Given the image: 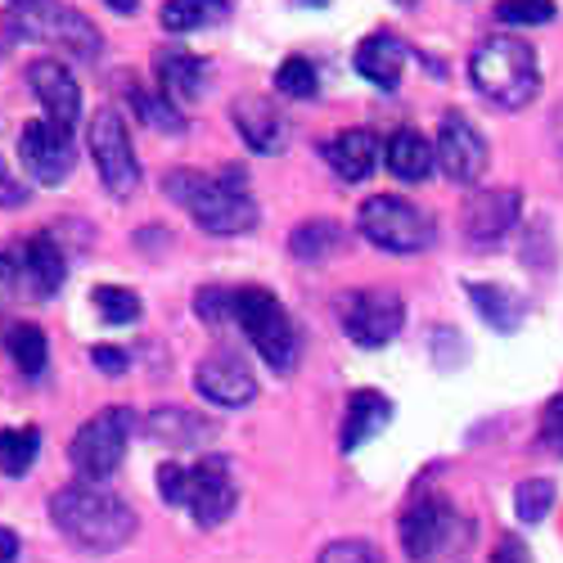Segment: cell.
I'll return each mask as SVG.
<instances>
[{
  "mask_svg": "<svg viewBox=\"0 0 563 563\" xmlns=\"http://www.w3.org/2000/svg\"><path fill=\"white\" fill-rule=\"evenodd\" d=\"M163 190L172 203H180L185 212L195 217L199 230L208 234H249L257 225V203L244 190V172L240 167H221L217 176H203L195 167H176L163 176Z\"/></svg>",
  "mask_w": 563,
  "mask_h": 563,
  "instance_id": "6da1fadb",
  "label": "cell"
},
{
  "mask_svg": "<svg viewBox=\"0 0 563 563\" xmlns=\"http://www.w3.org/2000/svg\"><path fill=\"white\" fill-rule=\"evenodd\" d=\"M51 519L81 554H113L135 537V509L96 483H73L55 492Z\"/></svg>",
  "mask_w": 563,
  "mask_h": 563,
  "instance_id": "7a4b0ae2",
  "label": "cell"
},
{
  "mask_svg": "<svg viewBox=\"0 0 563 563\" xmlns=\"http://www.w3.org/2000/svg\"><path fill=\"white\" fill-rule=\"evenodd\" d=\"M468 81L496 109H528L541 96V59L519 36H492L468 55Z\"/></svg>",
  "mask_w": 563,
  "mask_h": 563,
  "instance_id": "3957f363",
  "label": "cell"
},
{
  "mask_svg": "<svg viewBox=\"0 0 563 563\" xmlns=\"http://www.w3.org/2000/svg\"><path fill=\"white\" fill-rule=\"evenodd\" d=\"M5 36L10 41H41L59 45L73 59H100L104 36L81 10L64 5V0H23V5L5 10Z\"/></svg>",
  "mask_w": 563,
  "mask_h": 563,
  "instance_id": "277c9868",
  "label": "cell"
},
{
  "mask_svg": "<svg viewBox=\"0 0 563 563\" xmlns=\"http://www.w3.org/2000/svg\"><path fill=\"white\" fill-rule=\"evenodd\" d=\"M230 320L244 330V339L253 343V352L275 369V374H289L302 356V339H298V324L294 316L285 311L271 289H257V285H244L234 289V302H230Z\"/></svg>",
  "mask_w": 563,
  "mask_h": 563,
  "instance_id": "5b68a950",
  "label": "cell"
},
{
  "mask_svg": "<svg viewBox=\"0 0 563 563\" xmlns=\"http://www.w3.org/2000/svg\"><path fill=\"white\" fill-rule=\"evenodd\" d=\"M397 537H401V550L410 563H433V559H442L468 541V523L460 519V509L442 492H419L401 509Z\"/></svg>",
  "mask_w": 563,
  "mask_h": 563,
  "instance_id": "8992f818",
  "label": "cell"
},
{
  "mask_svg": "<svg viewBox=\"0 0 563 563\" xmlns=\"http://www.w3.org/2000/svg\"><path fill=\"white\" fill-rule=\"evenodd\" d=\"M131 433H135V415L126 406H104L100 415H90L68 442V460L77 468V478L96 483V487L104 478H113L122 468V460H126Z\"/></svg>",
  "mask_w": 563,
  "mask_h": 563,
  "instance_id": "52a82bcc",
  "label": "cell"
},
{
  "mask_svg": "<svg viewBox=\"0 0 563 563\" xmlns=\"http://www.w3.org/2000/svg\"><path fill=\"white\" fill-rule=\"evenodd\" d=\"M356 230L365 234V244L384 249V253H397V257H410V253H424L433 244V217L401 199V195H374L361 203L356 212Z\"/></svg>",
  "mask_w": 563,
  "mask_h": 563,
  "instance_id": "ba28073f",
  "label": "cell"
},
{
  "mask_svg": "<svg viewBox=\"0 0 563 563\" xmlns=\"http://www.w3.org/2000/svg\"><path fill=\"white\" fill-rule=\"evenodd\" d=\"M86 150L96 158V172L104 180V190L113 199H126L135 195L140 185V163H135V150H131V131L122 122L118 109H100L86 126Z\"/></svg>",
  "mask_w": 563,
  "mask_h": 563,
  "instance_id": "9c48e42d",
  "label": "cell"
},
{
  "mask_svg": "<svg viewBox=\"0 0 563 563\" xmlns=\"http://www.w3.org/2000/svg\"><path fill=\"white\" fill-rule=\"evenodd\" d=\"M406 324V302L393 289H356L343 298V330L356 347H388Z\"/></svg>",
  "mask_w": 563,
  "mask_h": 563,
  "instance_id": "30bf717a",
  "label": "cell"
},
{
  "mask_svg": "<svg viewBox=\"0 0 563 563\" xmlns=\"http://www.w3.org/2000/svg\"><path fill=\"white\" fill-rule=\"evenodd\" d=\"M487 158H492L487 135L464 113H446L438 126V140H433V163L442 167V176L455 185H474V180H483Z\"/></svg>",
  "mask_w": 563,
  "mask_h": 563,
  "instance_id": "8fae6325",
  "label": "cell"
},
{
  "mask_svg": "<svg viewBox=\"0 0 563 563\" xmlns=\"http://www.w3.org/2000/svg\"><path fill=\"white\" fill-rule=\"evenodd\" d=\"M19 158L27 167V176L36 185H59L68 180L73 163H77V150H73V131L68 126H55L51 118H36L19 131Z\"/></svg>",
  "mask_w": 563,
  "mask_h": 563,
  "instance_id": "7c38bea8",
  "label": "cell"
},
{
  "mask_svg": "<svg viewBox=\"0 0 563 563\" xmlns=\"http://www.w3.org/2000/svg\"><path fill=\"white\" fill-rule=\"evenodd\" d=\"M195 393L221 410H240L257 397V379H253V369L240 352H230V347H217L212 356H203L195 365Z\"/></svg>",
  "mask_w": 563,
  "mask_h": 563,
  "instance_id": "4fadbf2b",
  "label": "cell"
},
{
  "mask_svg": "<svg viewBox=\"0 0 563 563\" xmlns=\"http://www.w3.org/2000/svg\"><path fill=\"white\" fill-rule=\"evenodd\" d=\"M240 505V487L230 478V464L221 455H203L190 468V492H185V509L195 514L199 528H217L230 519V509Z\"/></svg>",
  "mask_w": 563,
  "mask_h": 563,
  "instance_id": "5bb4252c",
  "label": "cell"
},
{
  "mask_svg": "<svg viewBox=\"0 0 563 563\" xmlns=\"http://www.w3.org/2000/svg\"><path fill=\"white\" fill-rule=\"evenodd\" d=\"M14 262H19V289L36 302L55 298L64 289V279H68V257H64L55 234H45V230L14 249Z\"/></svg>",
  "mask_w": 563,
  "mask_h": 563,
  "instance_id": "9a60e30c",
  "label": "cell"
},
{
  "mask_svg": "<svg viewBox=\"0 0 563 563\" xmlns=\"http://www.w3.org/2000/svg\"><path fill=\"white\" fill-rule=\"evenodd\" d=\"M519 217H523V195L519 190H478L464 203V234H468V244L492 249L519 225Z\"/></svg>",
  "mask_w": 563,
  "mask_h": 563,
  "instance_id": "2e32d148",
  "label": "cell"
},
{
  "mask_svg": "<svg viewBox=\"0 0 563 563\" xmlns=\"http://www.w3.org/2000/svg\"><path fill=\"white\" fill-rule=\"evenodd\" d=\"M27 86H32V96L41 100L45 118H51L55 126H77L81 118V86L77 77L68 73V64L59 59H32L27 64Z\"/></svg>",
  "mask_w": 563,
  "mask_h": 563,
  "instance_id": "e0dca14e",
  "label": "cell"
},
{
  "mask_svg": "<svg viewBox=\"0 0 563 563\" xmlns=\"http://www.w3.org/2000/svg\"><path fill=\"white\" fill-rule=\"evenodd\" d=\"M230 122L253 154H279L289 145V122L266 96H244L230 104Z\"/></svg>",
  "mask_w": 563,
  "mask_h": 563,
  "instance_id": "ac0fdd59",
  "label": "cell"
},
{
  "mask_svg": "<svg viewBox=\"0 0 563 563\" xmlns=\"http://www.w3.org/2000/svg\"><path fill=\"white\" fill-rule=\"evenodd\" d=\"M320 154H324V163H330V172H334L339 180L356 185V180H365L374 167H379L384 145H379V135H374V131L347 126V131H334L330 140H324Z\"/></svg>",
  "mask_w": 563,
  "mask_h": 563,
  "instance_id": "d6986e66",
  "label": "cell"
},
{
  "mask_svg": "<svg viewBox=\"0 0 563 563\" xmlns=\"http://www.w3.org/2000/svg\"><path fill=\"white\" fill-rule=\"evenodd\" d=\"M212 433H217L212 419L185 410V406H158V410L145 415V438L158 442V446H167V451H195Z\"/></svg>",
  "mask_w": 563,
  "mask_h": 563,
  "instance_id": "ffe728a7",
  "label": "cell"
},
{
  "mask_svg": "<svg viewBox=\"0 0 563 563\" xmlns=\"http://www.w3.org/2000/svg\"><path fill=\"white\" fill-rule=\"evenodd\" d=\"M393 424V401L374 388H356L347 397V410H343V433H339V446L352 455L361 451L369 438H379L384 429Z\"/></svg>",
  "mask_w": 563,
  "mask_h": 563,
  "instance_id": "44dd1931",
  "label": "cell"
},
{
  "mask_svg": "<svg viewBox=\"0 0 563 563\" xmlns=\"http://www.w3.org/2000/svg\"><path fill=\"white\" fill-rule=\"evenodd\" d=\"M356 73L379 86V90H397L401 86V73H406V45L393 36V32H369L361 45H356Z\"/></svg>",
  "mask_w": 563,
  "mask_h": 563,
  "instance_id": "7402d4cb",
  "label": "cell"
},
{
  "mask_svg": "<svg viewBox=\"0 0 563 563\" xmlns=\"http://www.w3.org/2000/svg\"><path fill=\"white\" fill-rule=\"evenodd\" d=\"M154 73H158V90L172 104H195L208 86V64L190 51H158Z\"/></svg>",
  "mask_w": 563,
  "mask_h": 563,
  "instance_id": "603a6c76",
  "label": "cell"
},
{
  "mask_svg": "<svg viewBox=\"0 0 563 563\" xmlns=\"http://www.w3.org/2000/svg\"><path fill=\"white\" fill-rule=\"evenodd\" d=\"M468 302L478 307V316L496 334H519V324L528 320V302L509 285H496V279H468Z\"/></svg>",
  "mask_w": 563,
  "mask_h": 563,
  "instance_id": "cb8c5ba5",
  "label": "cell"
},
{
  "mask_svg": "<svg viewBox=\"0 0 563 563\" xmlns=\"http://www.w3.org/2000/svg\"><path fill=\"white\" fill-rule=\"evenodd\" d=\"M384 163L397 180H424L438 163H433V140L424 131H415V126H397L388 135V145H384Z\"/></svg>",
  "mask_w": 563,
  "mask_h": 563,
  "instance_id": "d4e9b609",
  "label": "cell"
},
{
  "mask_svg": "<svg viewBox=\"0 0 563 563\" xmlns=\"http://www.w3.org/2000/svg\"><path fill=\"white\" fill-rule=\"evenodd\" d=\"M0 347H5V356L19 365L23 379H36V374H45V361H51V343H45V330L32 320H14L5 324V334H0Z\"/></svg>",
  "mask_w": 563,
  "mask_h": 563,
  "instance_id": "484cf974",
  "label": "cell"
},
{
  "mask_svg": "<svg viewBox=\"0 0 563 563\" xmlns=\"http://www.w3.org/2000/svg\"><path fill=\"white\" fill-rule=\"evenodd\" d=\"M230 19V0H167L158 23L163 32H203Z\"/></svg>",
  "mask_w": 563,
  "mask_h": 563,
  "instance_id": "4316f807",
  "label": "cell"
},
{
  "mask_svg": "<svg viewBox=\"0 0 563 563\" xmlns=\"http://www.w3.org/2000/svg\"><path fill=\"white\" fill-rule=\"evenodd\" d=\"M343 225L339 221H330V217H320V221H302L294 234H289V253L298 257V262H324L330 253H339L343 249Z\"/></svg>",
  "mask_w": 563,
  "mask_h": 563,
  "instance_id": "83f0119b",
  "label": "cell"
},
{
  "mask_svg": "<svg viewBox=\"0 0 563 563\" xmlns=\"http://www.w3.org/2000/svg\"><path fill=\"white\" fill-rule=\"evenodd\" d=\"M41 455V429L23 424V429H0V474L5 478H23Z\"/></svg>",
  "mask_w": 563,
  "mask_h": 563,
  "instance_id": "f1b7e54d",
  "label": "cell"
},
{
  "mask_svg": "<svg viewBox=\"0 0 563 563\" xmlns=\"http://www.w3.org/2000/svg\"><path fill=\"white\" fill-rule=\"evenodd\" d=\"M126 96H131V104H135V113L140 118H145V126H154V131H185V118H180V109L163 96V90H158V96H154V90H140V86H131L126 90Z\"/></svg>",
  "mask_w": 563,
  "mask_h": 563,
  "instance_id": "f546056e",
  "label": "cell"
},
{
  "mask_svg": "<svg viewBox=\"0 0 563 563\" xmlns=\"http://www.w3.org/2000/svg\"><path fill=\"white\" fill-rule=\"evenodd\" d=\"M275 90L279 96H289V100H316V90H320L316 64L302 59V55H289L285 64L275 68Z\"/></svg>",
  "mask_w": 563,
  "mask_h": 563,
  "instance_id": "4dcf8cb0",
  "label": "cell"
},
{
  "mask_svg": "<svg viewBox=\"0 0 563 563\" xmlns=\"http://www.w3.org/2000/svg\"><path fill=\"white\" fill-rule=\"evenodd\" d=\"M90 302H96V311H100L104 324H135L140 311H145V307H140V294H131L122 285H96Z\"/></svg>",
  "mask_w": 563,
  "mask_h": 563,
  "instance_id": "1f68e13d",
  "label": "cell"
},
{
  "mask_svg": "<svg viewBox=\"0 0 563 563\" xmlns=\"http://www.w3.org/2000/svg\"><path fill=\"white\" fill-rule=\"evenodd\" d=\"M550 509H554V483H550V478H528V483H519V492H514V514H519V523L537 528Z\"/></svg>",
  "mask_w": 563,
  "mask_h": 563,
  "instance_id": "d6a6232c",
  "label": "cell"
},
{
  "mask_svg": "<svg viewBox=\"0 0 563 563\" xmlns=\"http://www.w3.org/2000/svg\"><path fill=\"white\" fill-rule=\"evenodd\" d=\"M496 19L505 27H541L554 19V0H496Z\"/></svg>",
  "mask_w": 563,
  "mask_h": 563,
  "instance_id": "836d02e7",
  "label": "cell"
},
{
  "mask_svg": "<svg viewBox=\"0 0 563 563\" xmlns=\"http://www.w3.org/2000/svg\"><path fill=\"white\" fill-rule=\"evenodd\" d=\"M316 563H384V554L374 550L369 541H361V537H343V541L324 545Z\"/></svg>",
  "mask_w": 563,
  "mask_h": 563,
  "instance_id": "e575fe53",
  "label": "cell"
},
{
  "mask_svg": "<svg viewBox=\"0 0 563 563\" xmlns=\"http://www.w3.org/2000/svg\"><path fill=\"white\" fill-rule=\"evenodd\" d=\"M230 302H234V289L208 285V289L195 294V316L208 320V324H221V320H230Z\"/></svg>",
  "mask_w": 563,
  "mask_h": 563,
  "instance_id": "d590c367",
  "label": "cell"
},
{
  "mask_svg": "<svg viewBox=\"0 0 563 563\" xmlns=\"http://www.w3.org/2000/svg\"><path fill=\"white\" fill-rule=\"evenodd\" d=\"M541 446L563 460V393L550 397L545 410H541Z\"/></svg>",
  "mask_w": 563,
  "mask_h": 563,
  "instance_id": "8d00e7d4",
  "label": "cell"
},
{
  "mask_svg": "<svg viewBox=\"0 0 563 563\" xmlns=\"http://www.w3.org/2000/svg\"><path fill=\"white\" fill-rule=\"evenodd\" d=\"M185 492H190V468L176 464V460H167V464L158 468V496H163L167 505H185Z\"/></svg>",
  "mask_w": 563,
  "mask_h": 563,
  "instance_id": "74e56055",
  "label": "cell"
},
{
  "mask_svg": "<svg viewBox=\"0 0 563 563\" xmlns=\"http://www.w3.org/2000/svg\"><path fill=\"white\" fill-rule=\"evenodd\" d=\"M32 195H27V185L10 172V163L0 158V208H23Z\"/></svg>",
  "mask_w": 563,
  "mask_h": 563,
  "instance_id": "f35d334b",
  "label": "cell"
},
{
  "mask_svg": "<svg viewBox=\"0 0 563 563\" xmlns=\"http://www.w3.org/2000/svg\"><path fill=\"white\" fill-rule=\"evenodd\" d=\"M14 294H23L19 289V262L10 249H0V302H10Z\"/></svg>",
  "mask_w": 563,
  "mask_h": 563,
  "instance_id": "ab89813d",
  "label": "cell"
},
{
  "mask_svg": "<svg viewBox=\"0 0 563 563\" xmlns=\"http://www.w3.org/2000/svg\"><path fill=\"white\" fill-rule=\"evenodd\" d=\"M90 361H96L104 374H113V379H118V374H126V365H131V356L122 347H90Z\"/></svg>",
  "mask_w": 563,
  "mask_h": 563,
  "instance_id": "60d3db41",
  "label": "cell"
},
{
  "mask_svg": "<svg viewBox=\"0 0 563 563\" xmlns=\"http://www.w3.org/2000/svg\"><path fill=\"white\" fill-rule=\"evenodd\" d=\"M492 563H528V545H523L519 537H505V541L496 545Z\"/></svg>",
  "mask_w": 563,
  "mask_h": 563,
  "instance_id": "b9f144b4",
  "label": "cell"
},
{
  "mask_svg": "<svg viewBox=\"0 0 563 563\" xmlns=\"http://www.w3.org/2000/svg\"><path fill=\"white\" fill-rule=\"evenodd\" d=\"M19 559V532L0 528V563H14Z\"/></svg>",
  "mask_w": 563,
  "mask_h": 563,
  "instance_id": "7bdbcfd3",
  "label": "cell"
},
{
  "mask_svg": "<svg viewBox=\"0 0 563 563\" xmlns=\"http://www.w3.org/2000/svg\"><path fill=\"white\" fill-rule=\"evenodd\" d=\"M104 5H109L113 14H135V5H140V0H104Z\"/></svg>",
  "mask_w": 563,
  "mask_h": 563,
  "instance_id": "ee69618b",
  "label": "cell"
},
{
  "mask_svg": "<svg viewBox=\"0 0 563 563\" xmlns=\"http://www.w3.org/2000/svg\"><path fill=\"white\" fill-rule=\"evenodd\" d=\"M294 5H330V0H294Z\"/></svg>",
  "mask_w": 563,
  "mask_h": 563,
  "instance_id": "f6af8a7d",
  "label": "cell"
},
{
  "mask_svg": "<svg viewBox=\"0 0 563 563\" xmlns=\"http://www.w3.org/2000/svg\"><path fill=\"white\" fill-rule=\"evenodd\" d=\"M397 5H401V10H410V5H419V0H397Z\"/></svg>",
  "mask_w": 563,
  "mask_h": 563,
  "instance_id": "bcb514c9",
  "label": "cell"
},
{
  "mask_svg": "<svg viewBox=\"0 0 563 563\" xmlns=\"http://www.w3.org/2000/svg\"><path fill=\"white\" fill-rule=\"evenodd\" d=\"M14 5H23V0H14Z\"/></svg>",
  "mask_w": 563,
  "mask_h": 563,
  "instance_id": "7dc6e473",
  "label": "cell"
}]
</instances>
